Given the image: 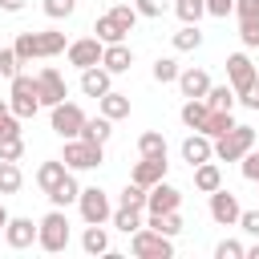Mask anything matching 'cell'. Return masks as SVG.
Instances as JSON below:
<instances>
[{"instance_id":"cell-16","label":"cell","mask_w":259,"mask_h":259,"mask_svg":"<svg viewBox=\"0 0 259 259\" xmlns=\"http://www.w3.org/2000/svg\"><path fill=\"white\" fill-rule=\"evenodd\" d=\"M174 85H178V93H182V97H206V93H210V73H206V69L186 65V69L178 73V81H174Z\"/></svg>"},{"instance_id":"cell-40","label":"cell","mask_w":259,"mask_h":259,"mask_svg":"<svg viewBox=\"0 0 259 259\" xmlns=\"http://www.w3.org/2000/svg\"><path fill=\"white\" fill-rule=\"evenodd\" d=\"M0 138H20V117L12 113L8 101H0Z\"/></svg>"},{"instance_id":"cell-15","label":"cell","mask_w":259,"mask_h":259,"mask_svg":"<svg viewBox=\"0 0 259 259\" xmlns=\"http://www.w3.org/2000/svg\"><path fill=\"white\" fill-rule=\"evenodd\" d=\"M109 89H113V73H109L105 65L81 69V93H85V97H105Z\"/></svg>"},{"instance_id":"cell-28","label":"cell","mask_w":259,"mask_h":259,"mask_svg":"<svg viewBox=\"0 0 259 259\" xmlns=\"http://www.w3.org/2000/svg\"><path fill=\"white\" fill-rule=\"evenodd\" d=\"M239 121H235V113L231 109H210V117H206V125H202V134L206 138H223V134H231Z\"/></svg>"},{"instance_id":"cell-35","label":"cell","mask_w":259,"mask_h":259,"mask_svg":"<svg viewBox=\"0 0 259 259\" xmlns=\"http://www.w3.org/2000/svg\"><path fill=\"white\" fill-rule=\"evenodd\" d=\"M178 73H182V65H178L174 57H158V61H154V69H150V77H154L158 85H174V81H178Z\"/></svg>"},{"instance_id":"cell-50","label":"cell","mask_w":259,"mask_h":259,"mask_svg":"<svg viewBox=\"0 0 259 259\" xmlns=\"http://www.w3.org/2000/svg\"><path fill=\"white\" fill-rule=\"evenodd\" d=\"M239 227L259 239V206H255V210H243V214H239Z\"/></svg>"},{"instance_id":"cell-6","label":"cell","mask_w":259,"mask_h":259,"mask_svg":"<svg viewBox=\"0 0 259 259\" xmlns=\"http://www.w3.org/2000/svg\"><path fill=\"white\" fill-rule=\"evenodd\" d=\"M247 150H255V130L251 125H235L231 134L214 138V158L219 162H239Z\"/></svg>"},{"instance_id":"cell-53","label":"cell","mask_w":259,"mask_h":259,"mask_svg":"<svg viewBox=\"0 0 259 259\" xmlns=\"http://www.w3.org/2000/svg\"><path fill=\"white\" fill-rule=\"evenodd\" d=\"M8 219H12V214H8V210H4V202H0V235H4V227H8Z\"/></svg>"},{"instance_id":"cell-7","label":"cell","mask_w":259,"mask_h":259,"mask_svg":"<svg viewBox=\"0 0 259 259\" xmlns=\"http://www.w3.org/2000/svg\"><path fill=\"white\" fill-rule=\"evenodd\" d=\"M77 210L85 223H109L113 219V202L101 186H81V198H77Z\"/></svg>"},{"instance_id":"cell-48","label":"cell","mask_w":259,"mask_h":259,"mask_svg":"<svg viewBox=\"0 0 259 259\" xmlns=\"http://www.w3.org/2000/svg\"><path fill=\"white\" fill-rule=\"evenodd\" d=\"M206 16H214V20L235 16V0H206Z\"/></svg>"},{"instance_id":"cell-43","label":"cell","mask_w":259,"mask_h":259,"mask_svg":"<svg viewBox=\"0 0 259 259\" xmlns=\"http://www.w3.org/2000/svg\"><path fill=\"white\" fill-rule=\"evenodd\" d=\"M20 65H24V61L16 57V49H12V45H8V49H0V77H8V81H12V77L20 73Z\"/></svg>"},{"instance_id":"cell-41","label":"cell","mask_w":259,"mask_h":259,"mask_svg":"<svg viewBox=\"0 0 259 259\" xmlns=\"http://www.w3.org/2000/svg\"><path fill=\"white\" fill-rule=\"evenodd\" d=\"M109 12H113V20H117V24H121V28H125V32H134V24H138V20H142V16H138V8H134V4H113V8H109Z\"/></svg>"},{"instance_id":"cell-38","label":"cell","mask_w":259,"mask_h":259,"mask_svg":"<svg viewBox=\"0 0 259 259\" xmlns=\"http://www.w3.org/2000/svg\"><path fill=\"white\" fill-rule=\"evenodd\" d=\"M65 49H69L65 32H57V28H45L40 32V57H61Z\"/></svg>"},{"instance_id":"cell-47","label":"cell","mask_w":259,"mask_h":259,"mask_svg":"<svg viewBox=\"0 0 259 259\" xmlns=\"http://www.w3.org/2000/svg\"><path fill=\"white\" fill-rule=\"evenodd\" d=\"M134 8H138V16H146V20H158V16L166 12V0H134Z\"/></svg>"},{"instance_id":"cell-39","label":"cell","mask_w":259,"mask_h":259,"mask_svg":"<svg viewBox=\"0 0 259 259\" xmlns=\"http://www.w3.org/2000/svg\"><path fill=\"white\" fill-rule=\"evenodd\" d=\"M40 8H45L49 20H69V16L77 12V0H45Z\"/></svg>"},{"instance_id":"cell-29","label":"cell","mask_w":259,"mask_h":259,"mask_svg":"<svg viewBox=\"0 0 259 259\" xmlns=\"http://www.w3.org/2000/svg\"><path fill=\"white\" fill-rule=\"evenodd\" d=\"M109 134H113V121H109L105 113H97V117H85V130H81V138H85V142H97V146H105V142H109Z\"/></svg>"},{"instance_id":"cell-33","label":"cell","mask_w":259,"mask_h":259,"mask_svg":"<svg viewBox=\"0 0 259 259\" xmlns=\"http://www.w3.org/2000/svg\"><path fill=\"white\" fill-rule=\"evenodd\" d=\"M146 198H150V190L142 186V182H125L121 186V194H117V206H134V210H146Z\"/></svg>"},{"instance_id":"cell-5","label":"cell","mask_w":259,"mask_h":259,"mask_svg":"<svg viewBox=\"0 0 259 259\" xmlns=\"http://www.w3.org/2000/svg\"><path fill=\"white\" fill-rule=\"evenodd\" d=\"M85 117H89V113H85L77 101H61V105H53V109H49V125H53V134H57V138H81Z\"/></svg>"},{"instance_id":"cell-13","label":"cell","mask_w":259,"mask_h":259,"mask_svg":"<svg viewBox=\"0 0 259 259\" xmlns=\"http://www.w3.org/2000/svg\"><path fill=\"white\" fill-rule=\"evenodd\" d=\"M182 206V190L170 186L166 178L150 186V198H146V214H162V210H178Z\"/></svg>"},{"instance_id":"cell-21","label":"cell","mask_w":259,"mask_h":259,"mask_svg":"<svg viewBox=\"0 0 259 259\" xmlns=\"http://www.w3.org/2000/svg\"><path fill=\"white\" fill-rule=\"evenodd\" d=\"M97 113H105L109 121H121V117H130V93H117V89H109L105 97H97Z\"/></svg>"},{"instance_id":"cell-19","label":"cell","mask_w":259,"mask_h":259,"mask_svg":"<svg viewBox=\"0 0 259 259\" xmlns=\"http://www.w3.org/2000/svg\"><path fill=\"white\" fill-rule=\"evenodd\" d=\"M178 117H182V125H186V130H198V134H202V125H206V117H210L206 97H186V101H182V109H178Z\"/></svg>"},{"instance_id":"cell-4","label":"cell","mask_w":259,"mask_h":259,"mask_svg":"<svg viewBox=\"0 0 259 259\" xmlns=\"http://www.w3.org/2000/svg\"><path fill=\"white\" fill-rule=\"evenodd\" d=\"M130 251L138 259H170L174 255V239L162 235V231H154V227H138L130 235Z\"/></svg>"},{"instance_id":"cell-30","label":"cell","mask_w":259,"mask_h":259,"mask_svg":"<svg viewBox=\"0 0 259 259\" xmlns=\"http://www.w3.org/2000/svg\"><path fill=\"white\" fill-rule=\"evenodd\" d=\"M142 214H146V210H134V206H113V219H109V223H113L121 235H134L138 227H146V223H142Z\"/></svg>"},{"instance_id":"cell-44","label":"cell","mask_w":259,"mask_h":259,"mask_svg":"<svg viewBox=\"0 0 259 259\" xmlns=\"http://www.w3.org/2000/svg\"><path fill=\"white\" fill-rule=\"evenodd\" d=\"M0 158L4 162H20L24 158V138H0Z\"/></svg>"},{"instance_id":"cell-25","label":"cell","mask_w":259,"mask_h":259,"mask_svg":"<svg viewBox=\"0 0 259 259\" xmlns=\"http://www.w3.org/2000/svg\"><path fill=\"white\" fill-rule=\"evenodd\" d=\"M93 36L105 40V45H117V40H125V28L113 20V12H101V16L93 20Z\"/></svg>"},{"instance_id":"cell-46","label":"cell","mask_w":259,"mask_h":259,"mask_svg":"<svg viewBox=\"0 0 259 259\" xmlns=\"http://www.w3.org/2000/svg\"><path fill=\"white\" fill-rule=\"evenodd\" d=\"M239 40L247 49H259V20H239Z\"/></svg>"},{"instance_id":"cell-24","label":"cell","mask_w":259,"mask_h":259,"mask_svg":"<svg viewBox=\"0 0 259 259\" xmlns=\"http://www.w3.org/2000/svg\"><path fill=\"white\" fill-rule=\"evenodd\" d=\"M77 198H81V182H77V174L69 170V174L49 190V202H53V206H69V202H77Z\"/></svg>"},{"instance_id":"cell-20","label":"cell","mask_w":259,"mask_h":259,"mask_svg":"<svg viewBox=\"0 0 259 259\" xmlns=\"http://www.w3.org/2000/svg\"><path fill=\"white\" fill-rule=\"evenodd\" d=\"M81 251L85 255H109V231H105V223H85Z\"/></svg>"},{"instance_id":"cell-27","label":"cell","mask_w":259,"mask_h":259,"mask_svg":"<svg viewBox=\"0 0 259 259\" xmlns=\"http://www.w3.org/2000/svg\"><path fill=\"white\" fill-rule=\"evenodd\" d=\"M12 49H16V57L24 61V65H32V61H40V32H20L16 40H12Z\"/></svg>"},{"instance_id":"cell-34","label":"cell","mask_w":259,"mask_h":259,"mask_svg":"<svg viewBox=\"0 0 259 259\" xmlns=\"http://www.w3.org/2000/svg\"><path fill=\"white\" fill-rule=\"evenodd\" d=\"M20 186H24V174H20V166L0 158V198H4V194H16Z\"/></svg>"},{"instance_id":"cell-32","label":"cell","mask_w":259,"mask_h":259,"mask_svg":"<svg viewBox=\"0 0 259 259\" xmlns=\"http://www.w3.org/2000/svg\"><path fill=\"white\" fill-rule=\"evenodd\" d=\"M170 45H174L178 53H194V49H202V32H198V24H182V28L170 36Z\"/></svg>"},{"instance_id":"cell-42","label":"cell","mask_w":259,"mask_h":259,"mask_svg":"<svg viewBox=\"0 0 259 259\" xmlns=\"http://www.w3.org/2000/svg\"><path fill=\"white\" fill-rule=\"evenodd\" d=\"M214 259H247V247L239 239H223V243H214Z\"/></svg>"},{"instance_id":"cell-23","label":"cell","mask_w":259,"mask_h":259,"mask_svg":"<svg viewBox=\"0 0 259 259\" xmlns=\"http://www.w3.org/2000/svg\"><path fill=\"white\" fill-rule=\"evenodd\" d=\"M65 174H69L65 158H49V162H40V166H36V186H40V190L49 194V190H53V186H57V182H61Z\"/></svg>"},{"instance_id":"cell-10","label":"cell","mask_w":259,"mask_h":259,"mask_svg":"<svg viewBox=\"0 0 259 259\" xmlns=\"http://www.w3.org/2000/svg\"><path fill=\"white\" fill-rule=\"evenodd\" d=\"M101 53H105V40L97 36H81V40H69L65 57L73 69H89V65H101Z\"/></svg>"},{"instance_id":"cell-51","label":"cell","mask_w":259,"mask_h":259,"mask_svg":"<svg viewBox=\"0 0 259 259\" xmlns=\"http://www.w3.org/2000/svg\"><path fill=\"white\" fill-rule=\"evenodd\" d=\"M239 101H243L247 109H259V81H255V85H251V89H247V93H243Z\"/></svg>"},{"instance_id":"cell-3","label":"cell","mask_w":259,"mask_h":259,"mask_svg":"<svg viewBox=\"0 0 259 259\" xmlns=\"http://www.w3.org/2000/svg\"><path fill=\"white\" fill-rule=\"evenodd\" d=\"M61 158H65V166H69L73 174H81V170H97V166L105 162V146L85 142V138H65Z\"/></svg>"},{"instance_id":"cell-12","label":"cell","mask_w":259,"mask_h":259,"mask_svg":"<svg viewBox=\"0 0 259 259\" xmlns=\"http://www.w3.org/2000/svg\"><path fill=\"white\" fill-rule=\"evenodd\" d=\"M178 154H182V162H190V170H194L198 162H210V158H214V138H206V134L190 130V134L182 138Z\"/></svg>"},{"instance_id":"cell-22","label":"cell","mask_w":259,"mask_h":259,"mask_svg":"<svg viewBox=\"0 0 259 259\" xmlns=\"http://www.w3.org/2000/svg\"><path fill=\"white\" fill-rule=\"evenodd\" d=\"M223 186V170H219V162L210 158V162H198L194 166V190H202V194H214Z\"/></svg>"},{"instance_id":"cell-36","label":"cell","mask_w":259,"mask_h":259,"mask_svg":"<svg viewBox=\"0 0 259 259\" xmlns=\"http://www.w3.org/2000/svg\"><path fill=\"white\" fill-rule=\"evenodd\" d=\"M174 16L182 24H198L206 16V0H174Z\"/></svg>"},{"instance_id":"cell-26","label":"cell","mask_w":259,"mask_h":259,"mask_svg":"<svg viewBox=\"0 0 259 259\" xmlns=\"http://www.w3.org/2000/svg\"><path fill=\"white\" fill-rule=\"evenodd\" d=\"M138 154H142V158H166V162H170V146H166V138H162L158 130H146V134L138 138Z\"/></svg>"},{"instance_id":"cell-31","label":"cell","mask_w":259,"mask_h":259,"mask_svg":"<svg viewBox=\"0 0 259 259\" xmlns=\"http://www.w3.org/2000/svg\"><path fill=\"white\" fill-rule=\"evenodd\" d=\"M146 227H154V231H162V235H182V214L178 210H162V214H146Z\"/></svg>"},{"instance_id":"cell-1","label":"cell","mask_w":259,"mask_h":259,"mask_svg":"<svg viewBox=\"0 0 259 259\" xmlns=\"http://www.w3.org/2000/svg\"><path fill=\"white\" fill-rule=\"evenodd\" d=\"M36 247L49 251V255H61L69 247V219H65V206H53L40 223H36Z\"/></svg>"},{"instance_id":"cell-8","label":"cell","mask_w":259,"mask_h":259,"mask_svg":"<svg viewBox=\"0 0 259 259\" xmlns=\"http://www.w3.org/2000/svg\"><path fill=\"white\" fill-rule=\"evenodd\" d=\"M210 202H206V210H210V219L219 223V227H239V214H243V206H239V194H231L227 186H219L214 194H206Z\"/></svg>"},{"instance_id":"cell-9","label":"cell","mask_w":259,"mask_h":259,"mask_svg":"<svg viewBox=\"0 0 259 259\" xmlns=\"http://www.w3.org/2000/svg\"><path fill=\"white\" fill-rule=\"evenodd\" d=\"M227 81H231V89H235L239 97L259 81V69L251 65V57H247V53H231V57H227Z\"/></svg>"},{"instance_id":"cell-52","label":"cell","mask_w":259,"mask_h":259,"mask_svg":"<svg viewBox=\"0 0 259 259\" xmlns=\"http://www.w3.org/2000/svg\"><path fill=\"white\" fill-rule=\"evenodd\" d=\"M24 4H28V0H0V8H4V12H20Z\"/></svg>"},{"instance_id":"cell-49","label":"cell","mask_w":259,"mask_h":259,"mask_svg":"<svg viewBox=\"0 0 259 259\" xmlns=\"http://www.w3.org/2000/svg\"><path fill=\"white\" fill-rule=\"evenodd\" d=\"M235 16L239 20H259V0H235Z\"/></svg>"},{"instance_id":"cell-45","label":"cell","mask_w":259,"mask_h":259,"mask_svg":"<svg viewBox=\"0 0 259 259\" xmlns=\"http://www.w3.org/2000/svg\"><path fill=\"white\" fill-rule=\"evenodd\" d=\"M239 170H243V178H247V182H255V186H259V150H247V154L239 158Z\"/></svg>"},{"instance_id":"cell-37","label":"cell","mask_w":259,"mask_h":259,"mask_svg":"<svg viewBox=\"0 0 259 259\" xmlns=\"http://www.w3.org/2000/svg\"><path fill=\"white\" fill-rule=\"evenodd\" d=\"M235 101H239V93L231 89V81L227 85H210V93H206V105L210 109H235Z\"/></svg>"},{"instance_id":"cell-17","label":"cell","mask_w":259,"mask_h":259,"mask_svg":"<svg viewBox=\"0 0 259 259\" xmlns=\"http://www.w3.org/2000/svg\"><path fill=\"white\" fill-rule=\"evenodd\" d=\"M166 170H170V162H166V158H142V162H134L130 178H134V182H142V186L150 190L154 182H162V178H166Z\"/></svg>"},{"instance_id":"cell-18","label":"cell","mask_w":259,"mask_h":259,"mask_svg":"<svg viewBox=\"0 0 259 259\" xmlns=\"http://www.w3.org/2000/svg\"><path fill=\"white\" fill-rule=\"evenodd\" d=\"M101 65L117 77V73H130V65H134V49L125 45V40H117V45H105V53H101Z\"/></svg>"},{"instance_id":"cell-2","label":"cell","mask_w":259,"mask_h":259,"mask_svg":"<svg viewBox=\"0 0 259 259\" xmlns=\"http://www.w3.org/2000/svg\"><path fill=\"white\" fill-rule=\"evenodd\" d=\"M8 105H12V113L24 121V117H36V109H40V85H36V77H28V73H16L12 81H8Z\"/></svg>"},{"instance_id":"cell-54","label":"cell","mask_w":259,"mask_h":259,"mask_svg":"<svg viewBox=\"0 0 259 259\" xmlns=\"http://www.w3.org/2000/svg\"><path fill=\"white\" fill-rule=\"evenodd\" d=\"M247 259H259V239H255V243L247 247Z\"/></svg>"},{"instance_id":"cell-14","label":"cell","mask_w":259,"mask_h":259,"mask_svg":"<svg viewBox=\"0 0 259 259\" xmlns=\"http://www.w3.org/2000/svg\"><path fill=\"white\" fill-rule=\"evenodd\" d=\"M4 243H8L12 251H28V247L36 243V223L24 219V214H12L8 227H4Z\"/></svg>"},{"instance_id":"cell-11","label":"cell","mask_w":259,"mask_h":259,"mask_svg":"<svg viewBox=\"0 0 259 259\" xmlns=\"http://www.w3.org/2000/svg\"><path fill=\"white\" fill-rule=\"evenodd\" d=\"M36 85H40V105H45V109H53V105H61V101L69 97V85H65L61 69H53V65H45V69L36 73Z\"/></svg>"}]
</instances>
